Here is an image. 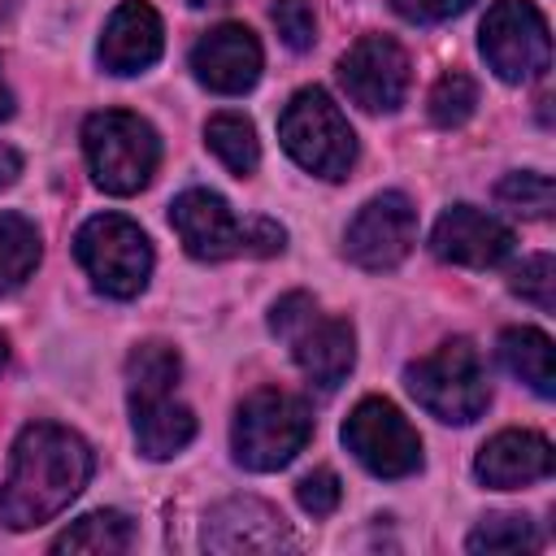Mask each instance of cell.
Segmentation results:
<instances>
[{
  "label": "cell",
  "instance_id": "obj_1",
  "mask_svg": "<svg viewBox=\"0 0 556 556\" xmlns=\"http://www.w3.org/2000/svg\"><path fill=\"white\" fill-rule=\"evenodd\" d=\"M91 478V447L52 421H30L9 452L0 482V521L9 530H35L52 521Z\"/></svg>",
  "mask_w": 556,
  "mask_h": 556
},
{
  "label": "cell",
  "instance_id": "obj_2",
  "mask_svg": "<svg viewBox=\"0 0 556 556\" xmlns=\"http://www.w3.org/2000/svg\"><path fill=\"white\" fill-rule=\"evenodd\" d=\"M169 226L178 230L182 248L195 261H226V256H278L287 248V230L269 217L239 222L230 204L208 191L191 187L169 204Z\"/></svg>",
  "mask_w": 556,
  "mask_h": 556
},
{
  "label": "cell",
  "instance_id": "obj_3",
  "mask_svg": "<svg viewBox=\"0 0 556 556\" xmlns=\"http://www.w3.org/2000/svg\"><path fill=\"white\" fill-rule=\"evenodd\" d=\"M404 387L430 417L452 421V426L478 421L491 404V378L469 339H447L434 352L408 361Z\"/></svg>",
  "mask_w": 556,
  "mask_h": 556
},
{
  "label": "cell",
  "instance_id": "obj_4",
  "mask_svg": "<svg viewBox=\"0 0 556 556\" xmlns=\"http://www.w3.org/2000/svg\"><path fill=\"white\" fill-rule=\"evenodd\" d=\"M313 434V413L300 395L278 391V387H261L252 391L239 408H235V426H230V447L235 460L252 473H274L282 465L295 460V452H304Z\"/></svg>",
  "mask_w": 556,
  "mask_h": 556
},
{
  "label": "cell",
  "instance_id": "obj_5",
  "mask_svg": "<svg viewBox=\"0 0 556 556\" xmlns=\"http://www.w3.org/2000/svg\"><path fill=\"white\" fill-rule=\"evenodd\" d=\"M83 152L87 169L100 191L109 195H135L152 182L161 161V139L152 122L126 109H100L83 122Z\"/></svg>",
  "mask_w": 556,
  "mask_h": 556
},
{
  "label": "cell",
  "instance_id": "obj_6",
  "mask_svg": "<svg viewBox=\"0 0 556 556\" xmlns=\"http://www.w3.org/2000/svg\"><path fill=\"white\" fill-rule=\"evenodd\" d=\"M269 330L278 339H287L291 361L321 391H334L352 374V365H356V334H352V326L343 317L321 313L317 300L304 295V291H291V295H282L274 304Z\"/></svg>",
  "mask_w": 556,
  "mask_h": 556
},
{
  "label": "cell",
  "instance_id": "obj_7",
  "mask_svg": "<svg viewBox=\"0 0 556 556\" xmlns=\"http://www.w3.org/2000/svg\"><path fill=\"white\" fill-rule=\"evenodd\" d=\"M278 139H282L287 156L317 178L339 182L356 165V135H352L343 109L321 87H300L287 100V109L278 117Z\"/></svg>",
  "mask_w": 556,
  "mask_h": 556
},
{
  "label": "cell",
  "instance_id": "obj_8",
  "mask_svg": "<svg viewBox=\"0 0 556 556\" xmlns=\"http://www.w3.org/2000/svg\"><path fill=\"white\" fill-rule=\"evenodd\" d=\"M74 256L96 291L113 300H130L148 287L152 274V243L148 235L122 213H96L74 235Z\"/></svg>",
  "mask_w": 556,
  "mask_h": 556
},
{
  "label": "cell",
  "instance_id": "obj_9",
  "mask_svg": "<svg viewBox=\"0 0 556 556\" xmlns=\"http://www.w3.org/2000/svg\"><path fill=\"white\" fill-rule=\"evenodd\" d=\"M478 48H482L486 65H491L504 83L543 78L547 65H552L547 17H543L530 0H495V4L486 9V17H482Z\"/></svg>",
  "mask_w": 556,
  "mask_h": 556
},
{
  "label": "cell",
  "instance_id": "obj_10",
  "mask_svg": "<svg viewBox=\"0 0 556 556\" xmlns=\"http://www.w3.org/2000/svg\"><path fill=\"white\" fill-rule=\"evenodd\" d=\"M343 447L374 478H408L421 469V439L413 421L382 395H365L343 421Z\"/></svg>",
  "mask_w": 556,
  "mask_h": 556
},
{
  "label": "cell",
  "instance_id": "obj_11",
  "mask_svg": "<svg viewBox=\"0 0 556 556\" xmlns=\"http://www.w3.org/2000/svg\"><path fill=\"white\" fill-rule=\"evenodd\" d=\"M417 243V208L404 191H382L356 208L343 230V252L361 269H395Z\"/></svg>",
  "mask_w": 556,
  "mask_h": 556
},
{
  "label": "cell",
  "instance_id": "obj_12",
  "mask_svg": "<svg viewBox=\"0 0 556 556\" xmlns=\"http://www.w3.org/2000/svg\"><path fill=\"white\" fill-rule=\"evenodd\" d=\"M339 83L365 113H391L408 91V52L391 35H361L339 56Z\"/></svg>",
  "mask_w": 556,
  "mask_h": 556
},
{
  "label": "cell",
  "instance_id": "obj_13",
  "mask_svg": "<svg viewBox=\"0 0 556 556\" xmlns=\"http://www.w3.org/2000/svg\"><path fill=\"white\" fill-rule=\"evenodd\" d=\"M204 547L217 556H239V552H278V547H295V534L287 530L282 513L265 500L239 495L217 504L204 517Z\"/></svg>",
  "mask_w": 556,
  "mask_h": 556
},
{
  "label": "cell",
  "instance_id": "obj_14",
  "mask_svg": "<svg viewBox=\"0 0 556 556\" xmlns=\"http://www.w3.org/2000/svg\"><path fill=\"white\" fill-rule=\"evenodd\" d=\"M430 252L465 269H491L513 252V230L495 213H482L473 204H452L430 230Z\"/></svg>",
  "mask_w": 556,
  "mask_h": 556
},
{
  "label": "cell",
  "instance_id": "obj_15",
  "mask_svg": "<svg viewBox=\"0 0 556 556\" xmlns=\"http://www.w3.org/2000/svg\"><path fill=\"white\" fill-rule=\"evenodd\" d=\"M261 43L248 26L239 22H222L213 26L195 48H191V70L195 78L217 91V96H243L256 87L261 78Z\"/></svg>",
  "mask_w": 556,
  "mask_h": 556
},
{
  "label": "cell",
  "instance_id": "obj_16",
  "mask_svg": "<svg viewBox=\"0 0 556 556\" xmlns=\"http://www.w3.org/2000/svg\"><path fill=\"white\" fill-rule=\"evenodd\" d=\"M165 48V26L152 4L143 0H122L100 35V65L109 74H139L148 70Z\"/></svg>",
  "mask_w": 556,
  "mask_h": 556
},
{
  "label": "cell",
  "instance_id": "obj_17",
  "mask_svg": "<svg viewBox=\"0 0 556 556\" xmlns=\"http://www.w3.org/2000/svg\"><path fill=\"white\" fill-rule=\"evenodd\" d=\"M473 473L491 491H517L552 473V443L539 430H500L482 443Z\"/></svg>",
  "mask_w": 556,
  "mask_h": 556
},
{
  "label": "cell",
  "instance_id": "obj_18",
  "mask_svg": "<svg viewBox=\"0 0 556 556\" xmlns=\"http://www.w3.org/2000/svg\"><path fill=\"white\" fill-rule=\"evenodd\" d=\"M130 426H135V443L148 460H169L174 452H182L195 439V413L174 395L135 400Z\"/></svg>",
  "mask_w": 556,
  "mask_h": 556
},
{
  "label": "cell",
  "instance_id": "obj_19",
  "mask_svg": "<svg viewBox=\"0 0 556 556\" xmlns=\"http://www.w3.org/2000/svg\"><path fill=\"white\" fill-rule=\"evenodd\" d=\"M500 361L534 395H543V400L556 395V356H552V339L543 330H534V326H508L500 334Z\"/></svg>",
  "mask_w": 556,
  "mask_h": 556
},
{
  "label": "cell",
  "instance_id": "obj_20",
  "mask_svg": "<svg viewBox=\"0 0 556 556\" xmlns=\"http://www.w3.org/2000/svg\"><path fill=\"white\" fill-rule=\"evenodd\" d=\"M178 378H182V356L161 339H148L126 356V400L130 404L135 400L174 395Z\"/></svg>",
  "mask_w": 556,
  "mask_h": 556
},
{
  "label": "cell",
  "instance_id": "obj_21",
  "mask_svg": "<svg viewBox=\"0 0 556 556\" xmlns=\"http://www.w3.org/2000/svg\"><path fill=\"white\" fill-rule=\"evenodd\" d=\"M135 543V526L126 513L117 508H96L87 517H78L74 526H65L52 539V552H96V556H113L126 552Z\"/></svg>",
  "mask_w": 556,
  "mask_h": 556
},
{
  "label": "cell",
  "instance_id": "obj_22",
  "mask_svg": "<svg viewBox=\"0 0 556 556\" xmlns=\"http://www.w3.org/2000/svg\"><path fill=\"white\" fill-rule=\"evenodd\" d=\"M39 230L22 213H0V295H13L39 265Z\"/></svg>",
  "mask_w": 556,
  "mask_h": 556
},
{
  "label": "cell",
  "instance_id": "obj_23",
  "mask_svg": "<svg viewBox=\"0 0 556 556\" xmlns=\"http://www.w3.org/2000/svg\"><path fill=\"white\" fill-rule=\"evenodd\" d=\"M204 143H208L213 156H217L230 174H239V178H248V174L261 165L256 126H252L243 113H213L208 126H204Z\"/></svg>",
  "mask_w": 556,
  "mask_h": 556
},
{
  "label": "cell",
  "instance_id": "obj_24",
  "mask_svg": "<svg viewBox=\"0 0 556 556\" xmlns=\"http://www.w3.org/2000/svg\"><path fill=\"white\" fill-rule=\"evenodd\" d=\"M473 109H478V83L465 70L439 74V83L430 87V122L443 130H456L473 117Z\"/></svg>",
  "mask_w": 556,
  "mask_h": 556
},
{
  "label": "cell",
  "instance_id": "obj_25",
  "mask_svg": "<svg viewBox=\"0 0 556 556\" xmlns=\"http://www.w3.org/2000/svg\"><path fill=\"white\" fill-rule=\"evenodd\" d=\"M465 547L469 552H534L539 547V530L521 513H500V517H486L465 539Z\"/></svg>",
  "mask_w": 556,
  "mask_h": 556
},
{
  "label": "cell",
  "instance_id": "obj_26",
  "mask_svg": "<svg viewBox=\"0 0 556 556\" xmlns=\"http://www.w3.org/2000/svg\"><path fill=\"white\" fill-rule=\"evenodd\" d=\"M495 200H500V204H508V208H513V213H521V217H547V213H552L556 191H552V178H547V174L521 169V174L500 178Z\"/></svg>",
  "mask_w": 556,
  "mask_h": 556
},
{
  "label": "cell",
  "instance_id": "obj_27",
  "mask_svg": "<svg viewBox=\"0 0 556 556\" xmlns=\"http://www.w3.org/2000/svg\"><path fill=\"white\" fill-rule=\"evenodd\" d=\"M521 300H530L534 308H543V313H552L556 308V261L547 256V252H539V256H530V261H521V269L513 274V282H508Z\"/></svg>",
  "mask_w": 556,
  "mask_h": 556
},
{
  "label": "cell",
  "instance_id": "obj_28",
  "mask_svg": "<svg viewBox=\"0 0 556 556\" xmlns=\"http://www.w3.org/2000/svg\"><path fill=\"white\" fill-rule=\"evenodd\" d=\"M269 17H274V26H278V35H282V43L291 52H308L313 48L317 17H313V4L308 0H274Z\"/></svg>",
  "mask_w": 556,
  "mask_h": 556
},
{
  "label": "cell",
  "instance_id": "obj_29",
  "mask_svg": "<svg viewBox=\"0 0 556 556\" xmlns=\"http://www.w3.org/2000/svg\"><path fill=\"white\" fill-rule=\"evenodd\" d=\"M295 500H300V508L308 517H330L339 508V500H343V486H339V478L330 469H313V473H304L295 482Z\"/></svg>",
  "mask_w": 556,
  "mask_h": 556
},
{
  "label": "cell",
  "instance_id": "obj_30",
  "mask_svg": "<svg viewBox=\"0 0 556 556\" xmlns=\"http://www.w3.org/2000/svg\"><path fill=\"white\" fill-rule=\"evenodd\" d=\"M469 4H473V0H395V13L408 17V22L430 26V22H447V17L465 13Z\"/></svg>",
  "mask_w": 556,
  "mask_h": 556
},
{
  "label": "cell",
  "instance_id": "obj_31",
  "mask_svg": "<svg viewBox=\"0 0 556 556\" xmlns=\"http://www.w3.org/2000/svg\"><path fill=\"white\" fill-rule=\"evenodd\" d=\"M17 174H22V156L9 143H0V187H9Z\"/></svg>",
  "mask_w": 556,
  "mask_h": 556
},
{
  "label": "cell",
  "instance_id": "obj_32",
  "mask_svg": "<svg viewBox=\"0 0 556 556\" xmlns=\"http://www.w3.org/2000/svg\"><path fill=\"white\" fill-rule=\"evenodd\" d=\"M9 117H13V91H9V83L0 74V122H9Z\"/></svg>",
  "mask_w": 556,
  "mask_h": 556
},
{
  "label": "cell",
  "instance_id": "obj_33",
  "mask_svg": "<svg viewBox=\"0 0 556 556\" xmlns=\"http://www.w3.org/2000/svg\"><path fill=\"white\" fill-rule=\"evenodd\" d=\"M4 361H9V339L0 334V369H4Z\"/></svg>",
  "mask_w": 556,
  "mask_h": 556
},
{
  "label": "cell",
  "instance_id": "obj_34",
  "mask_svg": "<svg viewBox=\"0 0 556 556\" xmlns=\"http://www.w3.org/2000/svg\"><path fill=\"white\" fill-rule=\"evenodd\" d=\"M187 4H195V9H213V4H226V0H187Z\"/></svg>",
  "mask_w": 556,
  "mask_h": 556
}]
</instances>
